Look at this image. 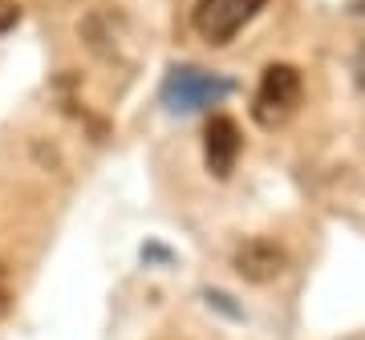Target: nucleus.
<instances>
[{
	"mask_svg": "<svg viewBox=\"0 0 365 340\" xmlns=\"http://www.w3.org/2000/svg\"><path fill=\"white\" fill-rule=\"evenodd\" d=\"M300 93H304V81L292 65H268L264 69L260 85H256V97H252V118L260 122L264 130H276L284 126L300 105Z\"/></svg>",
	"mask_w": 365,
	"mask_h": 340,
	"instance_id": "obj_1",
	"label": "nucleus"
},
{
	"mask_svg": "<svg viewBox=\"0 0 365 340\" xmlns=\"http://www.w3.org/2000/svg\"><path fill=\"white\" fill-rule=\"evenodd\" d=\"M227 93H232V81L220 78V73H207V69H195V65L170 69L167 81H163V105L175 110V114H195V110L220 105Z\"/></svg>",
	"mask_w": 365,
	"mask_h": 340,
	"instance_id": "obj_2",
	"label": "nucleus"
},
{
	"mask_svg": "<svg viewBox=\"0 0 365 340\" xmlns=\"http://www.w3.org/2000/svg\"><path fill=\"white\" fill-rule=\"evenodd\" d=\"M268 0H199L195 4V33L211 45H227V41L260 13Z\"/></svg>",
	"mask_w": 365,
	"mask_h": 340,
	"instance_id": "obj_3",
	"label": "nucleus"
},
{
	"mask_svg": "<svg viewBox=\"0 0 365 340\" xmlns=\"http://www.w3.org/2000/svg\"><path fill=\"white\" fill-rule=\"evenodd\" d=\"M240 146H244L240 126H235L227 114H215V118L207 122V130H203V154H207V170L215 179H227V174H232L235 158H240Z\"/></svg>",
	"mask_w": 365,
	"mask_h": 340,
	"instance_id": "obj_4",
	"label": "nucleus"
},
{
	"mask_svg": "<svg viewBox=\"0 0 365 340\" xmlns=\"http://www.w3.org/2000/svg\"><path fill=\"white\" fill-rule=\"evenodd\" d=\"M288 255L276 248L272 239H248V243H240L235 248V272L252 280V284H268L276 275L284 272Z\"/></svg>",
	"mask_w": 365,
	"mask_h": 340,
	"instance_id": "obj_5",
	"label": "nucleus"
},
{
	"mask_svg": "<svg viewBox=\"0 0 365 340\" xmlns=\"http://www.w3.org/2000/svg\"><path fill=\"white\" fill-rule=\"evenodd\" d=\"M16 21H21V4L16 0H0V33H9Z\"/></svg>",
	"mask_w": 365,
	"mask_h": 340,
	"instance_id": "obj_6",
	"label": "nucleus"
},
{
	"mask_svg": "<svg viewBox=\"0 0 365 340\" xmlns=\"http://www.w3.org/2000/svg\"><path fill=\"white\" fill-rule=\"evenodd\" d=\"M9 304H13V296H9V288H4V284H0V320L9 316Z\"/></svg>",
	"mask_w": 365,
	"mask_h": 340,
	"instance_id": "obj_7",
	"label": "nucleus"
}]
</instances>
